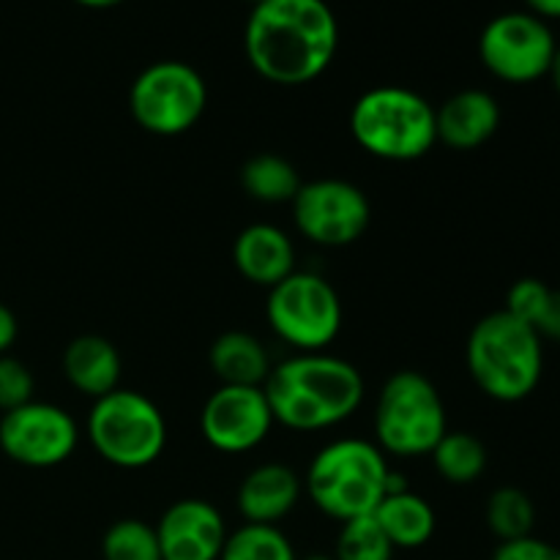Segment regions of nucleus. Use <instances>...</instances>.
<instances>
[{"instance_id":"14","label":"nucleus","mask_w":560,"mask_h":560,"mask_svg":"<svg viewBox=\"0 0 560 560\" xmlns=\"http://www.w3.org/2000/svg\"><path fill=\"white\" fill-rule=\"evenodd\" d=\"M228 534L222 512L202 498L175 501L156 523L162 560H219Z\"/></svg>"},{"instance_id":"15","label":"nucleus","mask_w":560,"mask_h":560,"mask_svg":"<svg viewBox=\"0 0 560 560\" xmlns=\"http://www.w3.org/2000/svg\"><path fill=\"white\" fill-rule=\"evenodd\" d=\"M304 479L290 465L262 463L244 476L238 487V512L246 523L279 525L301 501Z\"/></svg>"},{"instance_id":"25","label":"nucleus","mask_w":560,"mask_h":560,"mask_svg":"<svg viewBox=\"0 0 560 560\" xmlns=\"http://www.w3.org/2000/svg\"><path fill=\"white\" fill-rule=\"evenodd\" d=\"M104 560H162L156 525L145 520L124 517L115 520L102 536Z\"/></svg>"},{"instance_id":"24","label":"nucleus","mask_w":560,"mask_h":560,"mask_svg":"<svg viewBox=\"0 0 560 560\" xmlns=\"http://www.w3.org/2000/svg\"><path fill=\"white\" fill-rule=\"evenodd\" d=\"M219 560H299V556L279 525L244 523L230 530Z\"/></svg>"},{"instance_id":"13","label":"nucleus","mask_w":560,"mask_h":560,"mask_svg":"<svg viewBox=\"0 0 560 560\" xmlns=\"http://www.w3.org/2000/svg\"><path fill=\"white\" fill-rule=\"evenodd\" d=\"M273 427L262 386H219L200 410V435L222 454H246L260 446Z\"/></svg>"},{"instance_id":"16","label":"nucleus","mask_w":560,"mask_h":560,"mask_svg":"<svg viewBox=\"0 0 560 560\" xmlns=\"http://www.w3.org/2000/svg\"><path fill=\"white\" fill-rule=\"evenodd\" d=\"M438 142L454 151H476L495 137L501 126V104L492 93L468 88L448 96L435 109Z\"/></svg>"},{"instance_id":"6","label":"nucleus","mask_w":560,"mask_h":560,"mask_svg":"<svg viewBox=\"0 0 560 560\" xmlns=\"http://www.w3.org/2000/svg\"><path fill=\"white\" fill-rule=\"evenodd\" d=\"M85 432L104 463L142 470L167 448V421L159 405L135 388H115L93 399Z\"/></svg>"},{"instance_id":"12","label":"nucleus","mask_w":560,"mask_h":560,"mask_svg":"<svg viewBox=\"0 0 560 560\" xmlns=\"http://www.w3.org/2000/svg\"><path fill=\"white\" fill-rule=\"evenodd\" d=\"M80 427L52 402H27L0 419V452L25 468H55L74 454Z\"/></svg>"},{"instance_id":"22","label":"nucleus","mask_w":560,"mask_h":560,"mask_svg":"<svg viewBox=\"0 0 560 560\" xmlns=\"http://www.w3.org/2000/svg\"><path fill=\"white\" fill-rule=\"evenodd\" d=\"M430 454L441 479L454 487L474 485V481H479L481 474L487 470L485 443L476 435H470V432L448 430Z\"/></svg>"},{"instance_id":"10","label":"nucleus","mask_w":560,"mask_h":560,"mask_svg":"<svg viewBox=\"0 0 560 560\" xmlns=\"http://www.w3.org/2000/svg\"><path fill=\"white\" fill-rule=\"evenodd\" d=\"M556 33L530 11H506L492 16L479 36L485 69L509 85H528L550 74L556 58Z\"/></svg>"},{"instance_id":"28","label":"nucleus","mask_w":560,"mask_h":560,"mask_svg":"<svg viewBox=\"0 0 560 560\" xmlns=\"http://www.w3.org/2000/svg\"><path fill=\"white\" fill-rule=\"evenodd\" d=\"M33 388H36L33 372L14 355H0V410L9 413L33 402Z\"/></svg>"},{"instance_id":"9","label":"nucleus","mask_w":560,"mask_h":560,"mask_svg":"<svg viewBox=\"0 0 560 560\" xmlns=\"http://www.w3.org/2000/svg\"><path fill=\"white\" fill-rule=\"evenodd\" d=\"M208 88L200 71L184 60H159L131 82L129 109L140 129L156 137L186 135L202 118Z\"/></svg>"},{"instance_id":"3","label":"nucleus","mask_w":560,"mask_h":560,"mask_svg":"<svg viewBox=\"0 0 560 560\" xmlns=\"http://www.w3.org/2000/svg\"><path fill=\"white\" fill-rule=\"evenodd\" d=\"M470 377L495 402H523L539 388L545 372V339L506 310L490 312L465 345Z\"/></svg>"},{"instance_id":"18","label":"nucleus","mask_w":560,"mask_h":560,"mask_svg":"<svg viewBox=\"0 0 560 560\" xmlns=\"http://www.w3.org/2000/svg\"><path fill=\"white\" fill-rule=\"evenodd\" d=\"M120 353L109 339L98 334L74 337L63 350V375L74 392L98 399L120 388Z\"/></svg>"},{"instance_id":"34","label":"nucleus","mask_w":560,"mask_h":560,"mask_svg":"<svg viewBox=\"0 0 560 560\" xmlns=\"http://www.w3.org/2000/svg\"><path fill=\"white\" fill-rule=\"evenodd\" d=\"M552 80V85H556L558 96H560V44L556 49V58H552V66H550V74H547Z\"/></svg>"},{"instance_id":"11","label":"nucleus","mask_w":560,"mask_h":560,"mask_svg":"<svg viewBox=\"0 0 560 560\" xmlns=\"http://www.w3.org/2000/svg\"><path fill=\"white\" fill-rule=\"evenodd\" d=\"M290 206L299 233L312 244L331 249L355 244L372 222L370 197L342 178H317L301 184Z\"/></svg>"},{"instance_id":"23","label":"nucleus","mask_w":560,"mask_h":560,"mask_svg":"<svg viewBox=\"0 0 560 560\" xmlns=\"http://www.w3.org/2000/svg\"><path fill=\"white\" fill-rule=\"evenodd\" d=\"M485 520L498 541L525 539V536H534L536 506L528 492L520 487H501L487 501Z\"/></svg>"},{"instance_id":"7","label":"nucleus","mask_w":560,"mask_h":560,"mask_svg":"<svg viewBox=\"0 0 560 560\" xmlns=\"http://www.w3.org/2000/svg\"><path fill=\"white\" fill-rule=\"evenodd\" d=\"M446 432V405L430 377L399 370L383 383L375 402V443L383 454L424 457Z\"/></svg>"},{"instance_id":"4","label":"nucleus","mask_w":560,"mask_h":560,"mask_svg":"<svg viewBox=\"0 0 560 560\" xmlns=\"http://www.w3.org/2000/svg\"><path fill=\"white\" fill-rule=\"evenodd\" d=\"M392 468L377 443L342 438L312 457L304 476V492L312 506L337 523L370 517L386 498Z\"/></svg>"},{"instance_id":"32","label":"nucleus","mask_w":560,"mask_h":560,"mask_svg":"<svg viewBox=\"0 0 560 560\" xmlns=\"http://www.w3.org/2000/svg\"><path fill=\"white\" fill-rule=\"evenodd\" d=\"M525 5L539 20H560V0H525Z\"/></svg>"},{"instance_id":"17","label":"nucleus","mask_w":560,"mask_h":560,"mask_svg":"<svg viewBox=\"0 0 560 560\" xmlns=\"http://www.w3.org/2000/svg\"><path fill=\"white\" fill-rule=\"evenodd\" d=\"M233 262L246 282L271 290L295 271V246L273 224H249L235 238Z\"/></svg>"},{"instance_id":"26","label":"nucleus","mask_w":560,"mask_h":560,"mask_svg":"<svg viewBox=\"0 0 560 560\" xmlns=\"http://www.w3.org/2000/svg\"><path fill=\"white\" fill-rule=\"evenodd\" d=\"M394 545L375 517H355L342 523L331 556L337 560H394Z\"/></svg>"},{"instance_id":"19","label":"nucleus","mask_w":560,"mask_h":560,"mask_svg":"<svg viewBox=\"0 0 560 560\" xmlns=\"http://www.w3.org/2000/svg\"><path fill=\"white\" fill-rule=\"evenodd\" d=\"M208 364L222 386H262L271 375V355L249 331L219 334L208 350Z\"/></svg>"},{"instance_id":"33","label":"nucleus","mask_w":560,"mask_h":560,"mask_svg":"<svg viewBox=\"0 0 560 560\" xmlns=\"http://www.w3.org/2000/svg\"><path fill=\"white\" fill-rule=\"evenodd\" d=\"M74 3L85 5V9H113V5H120L124 0H74Z\"/></svg>"},{"instance_id":"8","label":"nucleus","mask_w":560,"mask_h":560,"mask_svg":"<svg viewBox=\"0 0 560 560\" xmlns=\"http://www.w3.org/2000/svg\"><path fill=\"white\" fill-rule=\"evenodd\" d=\"M266 317L284 345L320 353L342 331V301L320 273L293 271L268 290Z\"/></svg>"},{"instance_id":"31","label":"nucleus","mask_w":560,"mask_h":560,"mask_svg":"<svg viewBox=\"0 0 560 560\" xmlns=\"http://www.w3.org/2000/svg\"><path fill=\"white\" fill-rule=\"evenodd\" d=\"M16 334H20V323L16 315L5 304H0V355H9L11 345L16 342Z\"/></svg>"},{"instance_id":"29","label":"nucleus","mask_w":560,"mask_h":560,"mask_svg":"<svg viewBox=\"0 0 560 560\" xmlns=\"http://www.w3.org/2000/svg\"><path fill=\"white\" fill-rule=\"evenodd\" d=\"M492 560H560V547L539 536H525V539L501 541L492 552Z\"/></svg>"},{"instance_id":"36","label":"nucleus","mask_w":560,"mask_h":560,"mask_svg":"<svg viewBox=\"0 0 560 560\" xmlns=\"http://www.w3.org/2000/svg\"><path fill=\"white\" fill-rule=\"evenodd\" d=\"M246 3H252V5H257V3H262V0H246Z\"/></svg>"},{"instance_id":"27","label":"nucleus","mask_w":560,"mask_h":560,"mask_svg":"<svg viewBox=\"0 0 560 560\" xmlns=\"http://www.w3.org/2000/svg\"><path fill=\"white\" fill-rule=\"evenodd\" d=\"M550 293L552 288L547 282H541V279L536 277H523L509 288L506 306H503V310L534 328L536 320H539L541 310H545L547 299H550Z\"/></svg>"},{"instance_id":"20","label":"nucleus","mask_w":560,"mask_h":560,"mask_svg":"<svg viewBox=\"0 0 560 560\" xmlns=\"http://www.w3.org/2000/svg\"><path fill=\"white\" fill-rule=\"evenodd\" d=\"M372 517L388 536L394 550H421L424 545H430L438 528L435 509L413 490L386 495L377 503Z\"/></svg>"},{"instance_id":"21","label":"nucleus","mask_w":560,"mask_h":560,"mask_svg":"<svg viewBox=\"0 0 560 560\" xmlns=\"http://www.w3.org/2000/svg\"><path fill=\"white\" fill-rule=\"evenodd\" d=\"M301 175L293 164L277 153H257L241 167V186L246 195L266 206L293 202L301 189Z\"/></svg>"},{"instance_id":"30","label":"nucleus","mask_w":560,"mask_h":560,"mask_svg":"<svg viewBox=\"0 0 560 560\" xmlns=\"http://www.w3.org/2000/svg\"><path fill=\"white\" fill-rule=\"evenodd\" d=\"M536 334L541 339H552V342H560V290L552 288L550 299H547L545 310H541L539 320H536Z\"/></svg>"},{"instance_id":"2","label":"nucleus","mask_w":560,"mask_h":560,"mask_svg":"<svg viewBox=\"0 0 560 560\" xmlns=\"http://www.w3.org/2000/svg\"><path fill=\"white\" fill-rule=\"evenodd\" d=\"M273 421L295 432H320L348 421L364 402V377L350 361L299 353L271 366L262 383Z\"/></svg>"},{"instance_id":"5","label":"nucleus","mask_w":560,"mask_h":560,"mask_svg":"<svg viewBox=\"0 0 560 560\" xmlns=\"http://www.w3.org/2000/svg\"><path fill=\"white\" fill-rule=\"evenodd\" d=\"M353 140L383 162H416L438 145L435 107L402 85H377L350 109Z\"/></svg>"},{"instance_id":"1","label":"nucleus","mask_w":560,"mask_h":560,"mask_svg":"<svg viewBox=\"0 0 560 560\" xmlns=\"http://www.w3.org/2000/svg\"><path fill=\"white\" fill-rule=\"evenodd\" d=\"M339 47V25L326 0H262L252 5L244 52L252 69L273 85L317 80Z\"/></svg>"},{"instance_id":"35","label":"nucleus","mask_w":560,"mask_h":560,"mask_svg":"<svg viewBox=\"0 0 560 560\" xmlns=\"http://www.w3.org/2000/svg\"><path fill=\"white\" fill-rule=\"evenodd\" d=\"M299 560H337V558H334V556H323V552H312V556L299 558Z\"/></svg>"}]
</instances>
